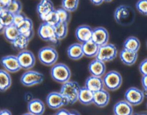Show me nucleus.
<instances>
[{"instance_id":"46","label":"nucleus","mask_w":147,"mask_h":115,"mask_svg":"<svg viewBox=\"0 0 147 115\" xmlns=\"http://www.w3.org/2000/svg\"><path fill=\"white\" fill-rule=\"evenodd\" d=\"M70 115H81L78 112L76 111V110H72L70 111Z\"/></svg>"},{"instance_id":"18","label":"nucleus","mask_w":147,"mask_h":115,"mask_svg":"<svg viewBox=\"0 0 147 115\" xmlns=\"http://www.w3.org/2000/svg\"><path fill=\"white\" fill-rule=\"evenodd\" d=\"M85 87H87L88 90L93 92V93L103 90L105 87L104 84H103V77H95V76L90 75V77L86 79V82H85Z\"/></svg>"},{"instance_id":"15","label":"nucleus","mask_w":147,"mask_h":115,"mask_svg":"<svg viewBox=\"0 0 147 115\" xmlns=\"http://www.w3.org/2000/svg\"><path fill=\"white\" fill-rule=\"evenodd\" d=\"M88 71L92 76L103 77L106 73V64L100 60L95 59L89 63Z\"/></svg>"},{"instance_id":"21","label":"nucleus","mask_w":147,"mask_h":115,"mask_svg":"<svg viewBox=\"0 0 147 115\" xmlns=\"http://www.w3.org/2000/svg\"><path fill=\"white\" fill-rule=\"evenodd\" d=\"M27 110L34 115H42L45 112V105L42 100L33 99L27 103Z\"/></svg>"},{"instance_id":"34","label":"nucleus","mask_w":147,"mask_h":115,"mask_svg":"<svg viewBox=\"0 0 147 115\" xmlns=\"http://www.w3.org/2000/svg\"><path fill=\"white\" fill-rule=\"evenodd\" d=\"M9 11L12 13L13 14H17L22 13V4L21 1L20 0H13L11 1V4L7 9Z\"/></svg>"},{"instance_id":"29","label":"nucleus","mask_w":147,"mask_h":115,"mask_svg":"<svg viewBox=\"0 0 147 115\" xmlns=\"http://www.w3.org/2000/svg\"><path fill=\"white\" fill-rule=\"evenodd\" d=\"M3 34H4V37L6 39V40L11 44L20 35V33L18 28L15 25L12 24V25L5 27Z\"/></svg>"},{"instance_id":"37","label":"nucleus","mask_w":147,"mask_h":115,"mask_svg":"<svg viewBox=\"0 0 147 115\" xmlns=\"http://www.w3.org/2000/svg\"><path fill=\"white\" fill-rule=\"evenodd\" d=\"M27 18L25 15H24L23 13H20V14H14V22H13V24L15 25L16 27H18L23 21L25 20V19Z\"/></svg>"},{"instance_id":"13","label":"nucleus","mask_w":147,"mask_h":115,"mask_svg":"<svg viewBox=\"0 0 147 115\" xmlns=\"http://www.w3.org/2000/svg\"><path fill=\"white\" fill-rule=\"evenodd\" d=\"M92 41H94L99 47L105 45L109 43V33L106 28L103 27H98L93 28Z\"/></svg>"},{"instance_id":"8","label":"nucleus","mask_w":147,"mask_h":115,"mask_svg":"<svg viewBox=\"0 0 147 115\" xmlns=\"http://www.w3.org/2000/svg\"><path fill=\"white\" fill-rule=\"evenodd\" d=\"M46 104L51 110H60L68 105L67 100L60 92H52L46 97Z\"/></svg>"},{"instance_id":"11","label":"nucleus","mask_w":147,"mask_h":115,"mask_svg":"<svg viewBox=\"0 0 147 115\" xmlns=\"http://www.w3.org/2000/svg\"><path fill=\"white\" fill-rule=\"evenodd\" d=\"M20 67L22 70H30L35 65L36 58L34 54L28 49L20 51L17 55Z\"/></svg>"},{"instance_id":"31","label":"nucleus","mask_w":147,"mask_h":115,"mask_svg":"<svg viewBox=\"0 0 147 115\" xmlns=\"http://www.w3.org/2000/svg\"><path fill=\"white\" fill-rule=\"evenodd\" d=\"M14 14L9 11L8 10H2L0 15V21L5 27L12 25L14 22Z\"/></svg>"},{"instance_id":"47","label":"nucleus","mask_w":147,"mask_h":115,"mask_svg":"<svg viewBox=\"0 0 147 115\" xmlns=\"http://www.w3.org/2000/svg\"><path fill=\"white\" fill-rule=\"evenodd\" d=\"M103 1H104L105 2H111L113 0H103Z\"/></svg>"},{"instance_id":"30","label":"nucleus","mask_w":147,"mask_h":115,"mask_svg":"<svg viewBox=\"0 0 147 115\" xmlns=\"http://www.w3.org/2000/svg\"><path fill=\"white\" fill-rule=\"evenodd\" d=\"M55 31L58 39H64L68 33V24L64 22H59L54 27Z\"/></svg>"},{"instance_id":"49","label":"nucleus","mask_w":147,"mask_h":115,"mask_svg":"<svg viewBox=\"0 0 147 115\" xmlns=\"http://www.w3.org/2000/svg\"><path fill=\"white\" fill-rule=\"evenodd\" d=\"M137 115H147L146 113H142V114H138Z\"/></svg>"},{"instance_id":"50","label":"nucleus","mask_w":147,"mask_h":115,"mask_svg":"<svg viewBox=\"0 0 147 115\" xmlns=\"http://www.w3.org/2000/svg\"><path fill=\"white\" fill-rule=\"evenodd\" d=\"M1 11H2V10H1V9H0V15H1Z\"/></svg>"},{"instance_id":"53","label":"nucleus","mask_w":147,"mask_h":115,"mask_svg":"<svg viewBox=\"0 0 147 115\" xmlns=\"http://www.w3.org/2000/svg\"><path fill=\"white\" fill-rule=\"evenodd\" d=\"M146 47H147V42H146Z\"/></svg>"},{"instance_id":"9","label":"nucleus","mask_w":147,"mask_h":115,"mask_svg":"<svg viewBox=\"0 0 147 115\" xmlns=\"http://www.w3.org/2000/svg\"><path fill=\"white\" fill-rule=\"evenodd\" d=\"M134 11L130 7L121 5L116 9L114 11V19L116 22L121 25H126L132 19Z\"/></svg>"},{"instance_id":"7","label":"nucleus","mask_w":147,"mask_h":115,"mask_svg":"<svg viewBox=\"0 0 147 115\" xmlns=\"http://www.w3.org/2000/svg\"><path fill=\"white\" fill-rule=\"evenodd\" d=\"M44 81V75L42 73L33 70H27L22 74L20 78V82L25 87H33L41 84Z\"/></svg>"},{"instance_id":"39","label":"nucleus","mask_w":147,"mask_h":115,"mask_svg":"<svg viewBox=\"0 0 147 115\" xmlns=\"http://www.w3.org/2000/svg\"><path fill=\"white\" fill-rule=\"evenodd\" d=\"M13 0H0V9L1 10H6Z\"/></svg>"},{"instance_id":"33","label":"nucleus","mask_w":147,"mask_h":115,"mask_svg":"<svg viewBox=\"0 0 147 115\" xmlns=\"http://www.w3.org/2000/svg\"><path fill=\"white\" fill-rule=\"evenodd\" d=\"M55 10L57 15H58L60 22H64L68 24V22L70 20V12H69L68 11L65 9L63 7L57 8V9Z\"/></svg>"},{"instance_id":"36","label":"nucleus","mask_w":147,"mask_h":115,"mask_svg":"<svg viewBox=\"0 0 147 115\" xmlns=\"http://www.w3.org/2000/svg\"><path fill=\"white\" fill-rule=\"evenodd\" d=\"M136 8L141 14L147 16V0H139L136 3Z\"/></svg>"},{"instance_id":"10","label":"nucleus","mask_w":147,"mask_h":115,"mask_svg":"<svg viewBox=\"0 0 147 115\" xmlns=\"http://www.w3.org/2000/svg\"><path fill=\"white\" fill-rule=\"evenodd\" d=\"M145 94L143 90H141L136 87H132L128 89L124 94V98L129 104L133 107L140 105L144 100Z\"/></svg>"},{"instance_id":"4","label":"nucleus","mask_w":147,"mask_h":115,"mask_svg":"<svg viewBox=\"0 0 147 115\" xmlns=\"http://www.w3.org/2000/svg\"><path fill=\"white\" fill-rule=\"evenodd\" d=\"M58 52L53 46H47L40 49L38 51V59L40 62L47 67H52L57 63Z\"/></svg>"},{"instance_id":"20","label":"nucleus","mask_w":147,"mask_h":115,"mask_svg":"<svg viewBox=\"0 0 147 115\" xmlns=\"http://www.w3.org/2000/svg\"><path fill=\"white\" fill-rule=\"evenodd\" d=\"M67 54L70 60L74 61H77L83 58L84 53L81 43H74L70 44L67 49Z\"/></svg>"},{"instance_id":"23","label":"nucleus","mask_w":147,"mask_h":115,"mask_svg":"<svg viewBox=\"0 0 147 115\" xmlns=\"http://www.w3.org/2000/svg\"><path fill=\"white\" fill-rule=\"evenodd\" d=\"M18 29L20 34L24 36L29 39L31 40L34 35V28H33V22L32 19L27 17L24 21L19 26Z\"/></svg>"},{"instance_id":"26","label":"nucleus","mask_w":147,"mask_h":115,"mask_svg":"<svg viewBox=\"0 0 147 115\" xmlns=\"http://www.w3.org/2000/svg\"><path fill=\"white\" fill-rule=\"evenodd\" d=\"M11 85V77L5 70H0V92H4Z\"/></svg>"},{"instance_id":"48","label":"nucleus","mask_w":147,"mask_h":115,"mask_svg":"<svg viewBox=\"0 0 147 115\" xmlns=\"http://www.w3.org/2000/svg\"><path fill=\"white\" fill-rule=\"evenodd\" d=\"M22 115H34V114H31V113H30V112H27V113H25V114H24Z\"/></svg>"},{"instance_id":"19","label":"nucleus","mask_w":147,"mask_h":115,"mask_svg":"<svg viewBox=\"0 0 147 115\" xmlns=\"http://www.w3.org/2000/svg\"><path fill=\"white\" fill-rule=\"evenodd\" d=\"M113 113L114 115H133V106L126 100H121L115 104Z\"/></svg>"},{"instance_id":"6","label":"nucleus","mask_w":147,"mask_h":115,"mask_svg":"<svg viewBox=\"0 0 147 115\" xmlns=\"http://www.w3.org/2000/svg\"><path fill=\"white\" fill-rule=\"evenodd\" d=\"M118 55V49L116 45L113 44H108L99 47L98 52L96 59L103 62H109L114 60Z\"/></svg>"},{"instance_id":"5","label":"nucleus","mask_w":147,"mask_h":115,"mask_svg":"<svg viewBox=\"0 0 147 115\" xmlns=\"http://www.w3.org/2000/svg\"><path fill=\"white\" fill-rule=\"evenodd\" d=\"M103 81L106 90L113 92L118 90L121 87L123 79L120 73L112 70L105 74L103 77Z\"/></svg>"},{"instance_id":"28","label":"nucleus","mask_w":147,"mask_h":115,"mask_svg":"<svg viewBox=\"0 0 147 115\" xmlns=\"http://www.w3.org/2000/svg\"><path fill=\"white\" fill-rule=\"evenodd\" d=\"M141 47V42L136 37H129L123 42V49L138 52Z\"/></svg>"},{"instance_id":"42","label":"nucleus","mask_w":147,"mask_h":115,"mask_svg":"<svg viewBox=\"0 0 147 115\" xmlns=\"http://www.w3.org/2000/svg\"><path fill=\"white\" fill-rule=\"evenodd\" d=\"M90 1L93 5L96 6H100L103 4V2H104L103 0H90Z\"/></svg>"},{"instance_id":"25","label":"nucleus","mask_w":147,"mask_h":115,"mask_svg":"<svg viewBox=\"0 0 147 115\" xmlns=\"http://www.w3.org/2000/svg\"><path fill=\"white\" fill-rule=\"evenodd\" d=\"M82 46H83L84 56H86L88 58H93V57L96 58L98 52L99 47H100L98 45H97L94 41L90 40V41L82 44Z\"/></svg>"},{"instance_id":"17","label":"nucleus","mask_w":147,"mask_h":115,"mask_svg":"<svg viewBox=\"0 0 147 115\" xmlns=\"http://www.w3.org/2000/svg\"><path fill=\"white\" fill-rule=\"evenodd\" d=\"M110 102V94L107 90H101L94 93L93 104L99 108L106 107Z\"/></svg>"},{"instance_id":"35","label":"nucleus","mask_w":147,"mask_h":115,"mask_svg":"<svg viewBox=\"0 0 147 115\" xmlns=\"http://www.w3.org/2000/svg\"><path fill=\"white\" fill-rule=\"evenodd\" d=\"M43 22L47 23V24H50V25L53 26V27H55L56 24H58V23L60 22V20H59L58 15H57V12H56V10L55 9L54 11H53L51 13H50V14L44 19Z\"/></svg>"},{"instance_id":"40","label":"nucleus","mask_w":147,"mask_h":115,"mask_svg":"<svg viewBox=\"0 0 147 115\" xmlns=\"http://www.w3.org/2000/svg\"><path fill=\"white\" fill-rule=\"evenodd\" d=\"M142 85L143 88V92L145 96L147 97V75L142 76Z\"/></svg>"},{"instance_id":"3","label":"nucleus","mask_w":147,"mask_h":115,"mask_svg":"<svg viewBox=\"0 0 147 115\" xmlns=\"http://www.w3.org/2000/svg\"><path fill=\"white\" fill-rule=\"evenodd\" d=\"M37 34L39 37L43 41L48 42L52 46H57L60 42V40L57 37L53 26L42 22L37 29Z\"/></svg>"},{"instance_id":"45","label":"nucleus","mask_w":147,"mask_h":115,"mask_svg":"<svg viewBox=\"0 0 147 115\" xmlns=\"http://www.w3.org/2000/svg\"><path fill=\"white\" fill-rule=\"evenodd\" d=\"M4 29H5V27H4V24L1 23V21H0V34H1V33L4 32Z\"/></svg>"},{"instance_id":"32","label":"nucleus","mask_w":147,"mask_h":115,"mask_svg":"<svg viewBox=\"0 0 147 115\" xmlns=\"http://www.w3.org/2000/svg\"><path fill=\"white\" fill-rule=\"evenodd\" d=\"M79 3L80 0H62L61 5L69 12H74L78 8Z\"/></svg>"},{"instance_id":"44","label":"nucleus","mask_w":147,"mask_h":115,"mask_svg":"<svg viewBox=\"0 0 147 115\" xmlns=\"http://www.w3.org/2000/svg\"><path fill=\"white\" fill-rule=\"evenodd\" d=\"M0 115H11V113L8 110H0Z\"/></svg>"},{"instance_id":"14","label":"nucleus","mask_w":147,"mask_h":115,"mask_svg":"<svg viewBox=\"0 0 147 115\" xmlns=\"http://www.w3.org/2000/svg\"><path fill=\"white\" fill-rule=\"evenodd\" d=\"M93 29L91 27L86 24L80 25L76 29L75 35L79 43L83 44L85 42L90 41L92 39Z\"/></svg>"},{"instance_id":"38","label":"nucleus","mask_w":147,"mask_h":115,"mask_svg":"<svg viewBox=\"0 0 147 115\" xmlns=\"http://www.w3.org/2000/svg\"><path fill=\"white\" fill-rule=\"evenodd\" d=\"M139 70L142 76L147 75V58L144 60L139 66Z\"/></svg>"},{"instance_id":"27","label":"nucleus","mask_w":147,"mask_h":115,"mask_svg":"<svg viewBox=\"0 0 147 115\" xmlns=\"http://www.w3.org/2000/svg\"><path fill=\"white\" fill-rule=\"evenodd\" d=\"M30 40L24 36L20 34L11 43V45L13 49L19 51H22V50L27 49V47L29 45Z\"/></svg>"},{"instance_id":"52","label":"nucleus","mask_w":147,"mask_h":115,"mask_svg":"<svg viewBox=\"0 0 147 115\" xmlns=\"http://www.w3.org/2000/svg\"><path fill=\"white\" fill-rule=\"evenodd\" d=\"M133 115H137V114H133Z\"/></svg>"},{"instance_id":"1","label":"nucleus","mask_w":147,"mask_h":115,"mask_svg":"<svg viewBox=\"0 0 147 115\" xmlns=\"http://www.w3.org/2000/svg\"><path fill=\"white\" fill-rule=\"evenodd\" d=\"M81 87L75 81H68L62 84L60 92L67 100L69 104H74L78 101V96Z\"/></svg>"},{"instance_id":"41","label":"nucleus","mask_w":147,"mask_h":115,"mask_svg":"<svg viewBox=\"0 0 147 115\" xmlns=\"http://www.w3.org/2000/svg\"><path fill=\"white\" fill-rule=\"evenodd\" d=\"M55 115H70V111H68L66 109H60L57 110Z\"/></svg>"},{"instance_id":"51","label":"nucleus","mask_w":147,"mask_h":115,"mask_svg":"<svg viewBox=\"0 0 147 115\" xmlns=\"http://www.w3.org/2000/svg\"><path fill=\"white\" fill-rule=\"evenodd\" d=\"M146 108H147V103H146Z\"/></svg>"},{"instance_id":"12","label":"nucleus","mask_w":147,"mask_h":115,"mask_svg":"<svg viewBox=\"0 0 147 115\" xmlns=\"http://www.w3.org/2000/svg\"><path fill=\"white\" fill-rule=\"evenodd\" d=\"M0 64L3 68L10 73H16L22 70L20 62L15 55H7L0 60Z\"/></svg>"},{"instance_id":"22","label":"nucleus","mask_w":147,"mask_h":115,"mask_svg":"<svg viewBox=\"0 0 147 115\" xmlns=\"http://www.w3.org/2000/svg\"><path fill=\"white\" fill-rule=\"evenodd\" d=\"M119 58L123 64L127 66H132L136 62L138 59V52L129 51V50L123 49L120 51Z\"/></svg>"},{"instance_id":"43","label":"nucleus","mask_w":147,"mask_h":115,"mask_svg":"<svg viewBox=\"0 0 147 115\" xmlns=\"http://www.w3.org/2000/svg\"><path fill=\"white\" fill-rule=\"evenodd\" d=\"M32 95L31 94H30V93H27V94H25V97H24V99H25V100L27 102V103L29 102H30L31 101V100H32L34 98H32Z\"/></svg>"},{"instance_id":"2","label":"nucleus","mask_w":147,"mask_h":115,"mask_svg":"<svg viewBox=\"0 0 147 115\" xmlns=\"http://www.w3.org/2000/svg\"><path fill=\"white\" fill-rule=\"evenodd\" d=\"M50 75L55 82L60 84H64L70 81L71 71L67 65L63 63H56L51 67Z\"/></svg>"},{"instance_id":"16","label":"nucleus","mask_w":147,"mask_h":115,"mask_svg":"<svg viewBox=\"0 0 147 115\" xmlns=\"http://www.w3.org/2000/svg\"><path fill=\"white\" fill-rule=\"evenodd\" d=\"M54 10V4L51 0H40L36 8L37 14L42 21Z\"/></svg>"},{"instance_id":"24","label":"nucleus","mask_w":147,"mask_h":115,"mask_svg":"<svg viewBox=\"0 0 147 115\" xmlns=\"http://www.w3.org/2000/svg\"><path fill=\"white\" fill-rule=\"evenodd\" d=\"M93 97H94V93L84 86L80 88L78 96V102L83 105H90L93 104Z\"/></svg>"}]
</instances>
